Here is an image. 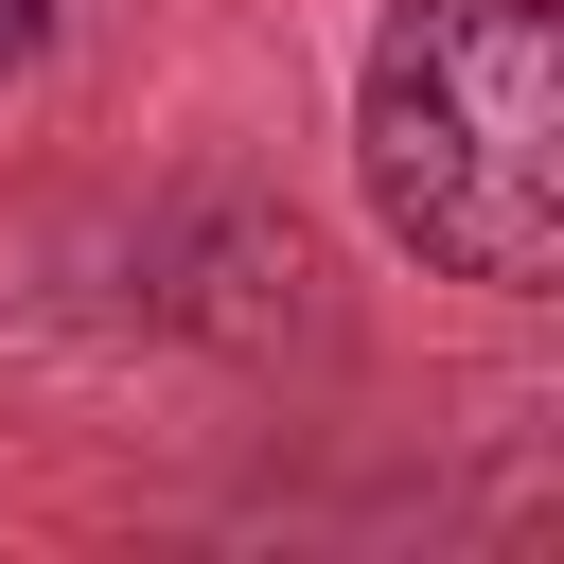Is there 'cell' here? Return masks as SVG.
I'll return each instance as SVG.
<instances>
[{
    "mask_svg": "<svg viewBox=\"0 0 564 564\" xmlns=\"http://www.w3.org/2000/svg\"><path fill=\"white\" fill-rule=\"evenodd\" d=\"M35 18H53V0H0V70H18V53H35Z\"/></svg>",
    "mask_w": 564,
    "mask_h": 564,
    "instance_id": "2",
    "label": "cell"
},
{
    "mask_svg": "<svg viewBox=\"0 0 564 564\" xmlns=\"http://www.w3.org/2000/svg\"><path fill=\"white\" fill-rule=\"evenodd\" d=\"M370 212L441 282H564V0H405L370 35Z\"/></svg>",
    "mask_w": 564,
    "mask_h": 564,
    "instance_id": "1",
    "label": "cell"
}]
</instances>
